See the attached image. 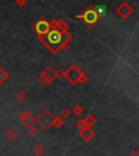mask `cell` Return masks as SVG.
<instances>
[{
  "mask_svg": "<svg viewBox=\"0 0 139 156\" xmlns=\"http://www.w3.org/2000/svg\"><path fill=\"white\" fill-rule=\"evenodd\" d=\"M84 120H85V122H86V126L87 127H93V126H95L96 125V122H97V118H96L95 116H93V114H89V115H87V116L84 118Z\"/></svg>",
  "mask_w": 139,
  "mask_h": 156,
  "instance_id": "8fae6325",
  "label": "cell"
},
{
  "mask_svg": "<svg viewBox=\"0 0 139 156\" xmlns=\"http://www.w3.org/2000/svg\"><path fill=\"white\" fill-rule=\"evenodd\" d=\"M33 153L36 156H42V154H44V147H42V145H40V144L34 145V147H33Z\"/></svg>",
  "mask_w": 139,
  "mask_h": 156,
  "instance_id": "4fadbf2b",
  "label": "cell"
},
{
  "mask_svg": "<svg viewBox=\"0 0 139 156\" xmlns=\"http://www.w3.org/2000/svg\"><path fill=\"white\" fill-rule=\"evenodd\" d=\"M49 28H50L49 23L47 22V21H44V20L39 21V22L36 24V27H35L37 34H38L39 36H44V35H46L47 33L49 32Z\"/></svg>",
  "mask_w": 139,
  "mask_h": 156,
  "instance_id": "52a82bcc",
  "label": "cell"
},
{
  "mask_svg": "<svg viewBox=\"0 0 139 156\" xmlns=\"http://www.w3.org/2000/svg\"><path fill=\"white\" fill-rule=\"evenodd\" d=\"M54 73H56V78H58V79H61V78H65V71L59 69V71L54 72Z\"/></svg>",
  "mask_w": 139,
  "mask_h": 156,
  "instance_id": "ffe728a7",
  "label": "cell"
},
{
  "mask_svg": "<svg viewBox=\"0 0 139 156\" xmlns=\"http://www.w3.org/2000/svg\"><path fill=\"white\" fill-rule=\"evenodd\" d=\"M85 21L87 23H89V24H93V23H95L96 21H97L98 19V15H97V12H95V11H93V10H90V11H87V12L85 13Z\"/></svg>",
  "mask_w": 139,
  "mask_h": 156,
  "instance_id": "9c48e42d",
  "label": "cell"
},
{
  "mask_svg": "<svg viewBox=\"0 0 139 156\" xmlns=\"http://www.w3.org/2000/svg\"><path fill=\"white\" fill-rule=\"evenodd\" d=\"M71 112L73 113L74 115L78 116V115H82V114H83V113H84V110H83V107H82L81 105L76 104V105H74L73 110H72Z\"/></svg>",
  "mask_w": 139,
  "mask_h": 156,
  "instance_id": "9a60e30c",
  "label": "cell"
},
{
  "mask_svg": "<svg viewBox=\"0 0 139 156\" xmlns=\"http://www.w3.org/2000/svg\"><path fill=\"white\" fill-rule=\"evenodd\" d=\"M16 99L20 101V102H24V101L27 99L26 92H25V91H23V90L19 91V92L16 93Z\"/></svg>",
  "mask_w": 139,
  "mask_h": 156,
  "instance_id": "e0dca14e",
  "label": "cell"
},
{
  "mask_svg": "<svg viewBox=\"0 0 139 156\" xmlns=\"http://www.w3.org/2000/svg\"><path fill=\"white\" fill-rule=\"evenodd\" d=\"M117 12H119V14H120L121 16H123L124 19H126V17L132 13V9H130L126 3H123V5L117 9Z\"/></svg>",
  "mask_w": 139,
  "mask_h": 156,
  "instance_id": "ba28073f",
  "label": "cell"
},
{
  "mask_svg": "<svg viewBox=\"0 0 139 156\" xmlns=\"http://www.w3.org/2000/svg\"><path fill=\"white\" fill-rule=\"evenodd\" d=\"M5 139H7L8 141L13 142L15 139H16L17 136H19V133H17L16 130H15L14 128H9V129L5 131Z\"/></svg>",
  "mask_w": 139,
  "mask_h": 156,
  "instance_id": "30bf717a",
  "label": "cell"
},
{
  "mask_svg": "<svg viewBox=\"0 0 139 156\" xmlns=\"http://www.w3.org/2000/svg\"><path fill=\"white\" fill-rule=\"evenodd\" d=\"M8 76H9V75H8L7 72H5L2 67H0V85H1V83H3L5 80H7Z\"/></svg>",
  "mask_w": 139,
  "mask_h": 156,
  "instance_id": "ac0fdd59",
  "label": "cell"
},
{
  "mask_svg": "<svg viewBox=\"0 0 139 156\" xmlns=\"http://www.w3.org/2000/svg\"><path fill=\"white\" fill-rule=\"evenodd\" d=\"M54 78H56V73H54L53 68L48 66V67L45 68L44 71H42V73L40 74V76H39V78H38V81L40 85L47 86V85H49V83H51Z\"/></svg>",
  "mask_w": 139,
  "mask_h": 156,
  "instance_id": "277c9868",
  "label": "cell"
},
{
  "mask_svg": "<svg viewBox=\"0 0 139 156\" xmlns=\"http://www.w3.org/2000/svg\"><path fill=\"white\" fill-rule=\"evenodd\" d=\"M71 36L66 32H60L58 29H52L49 30L46 35L40 36L45 44L48 47V49L52 53L56 54L57 52L62 48L65 44H68Z\"/></svg>",
  "mask_w": 139,
  "mask_h": 156,
  "instance_id": "6da1fadb",
  "label": "cell"
},
{
  "mask_svg": "<svg viewBox=\"0 0 139 156\" xmlns=\"http://www.w3.org/2000/svg\"><path fill=\"white\" fill-rule=\"evenodd\" d=\"M65 78L68 79L72 85L76 83H84L87 81V77L81 72V69L75 65H72L65 72Z\"/></svg>",
  "mask_w": 139,
  "mask_h": 156,
  "instance_id": "7a4b0ae2",
  "label": "cell"
},
{
  "mask_svg": "<svg viewBox=\"0 0 139 156\" xmlns=\"http://www.w3.org/2000/svg\"><path fill=\"white\" fill-rule=\"evenodd\" d=\"M78 134H79V138L84 142H90L96 136L95 130H93V128H90V127H86L84 129L79 130V133Z\"/></svg>",
  "mask_w": 139,
  "mask_h": 156,
  "instance_id": "5b68a950",
  "label": "cell"
},
{
  "mask_svg": "<svg viewBox=\"0 0 139 156\" xmlns=\"http://www.w3.org/2000/svg\"><path fill=\"white\" fill-rule=\"evenodd\" d=\"M53 114L49 110H44L38 117L36 118V122L44 130H49L52 127V120H53Z\"/></svg>",
  "mask_w": 139,
  "mask_h": 156,
  "instance_id": "3957f363",
  "label": "cell"
},
{
  "mask_svg": "<svg viewBox=\"0 0 139 156\" xmlns=\"http://www.w3.org/2000/svg\"><path fill=\"white\" fill-rule=\"evenodd\" d=\"M71 115H72V112L70 111V108H63L62 110V113H61V116H62V118H68V117H71Z\"/></svg>",
  "mask_w": 139,
  "mask_h": 156,
  "instance_id": "d6986e66",
  "label": "cell"
},
{
  "mask_svg": "<svg viewBox=\"0 0 139 156\" xmlns=\"http://www.w3.org/2000/svg\"><path fill=\"white\" fill-rule=\"evenodd\" d=\"M20 120H21V122H22L23 126L29 127V126H32V125L35 124L36 118H35V117L33 116L29 112H27V111H23V112L21 113V115H20Z\"/></svg>",
  "mask_w": 139,
  "mask_h": 156,
  "instance_id": "8992f818",
  "label": "cell"
},
{
  "mask_svg": "<svg viewBox=\"0 0 139 156\" xmlns=\"http://www.w3.org/2000/svg\"><path fill=\"white\" fill-rule=\"evenodd\" d=\"M64 125V119L61 116H56L53 117V120H52V126L56 127V128H61Z\"/></svg>",
  "mask_w": 139,
  "mask_h": 156,
  "instance_id": "7c38bea8",
  "label": "cell"
},
{
  "mask_svg": "<svg viewBox=\"0 0 139 156\" xmlns=\"http://www.w3.org/2000/svg\"><path fill=\"white\" fill-rule=\"evenodd\" d=\"M130 156H139V152L137 151V150H135V151H133L132 153L130 154Z\"/></svg>",
  "mask_w": 139,
  "mask_h": 156,
  "instance_id": "7402d4cb",
  "label": "cell"
},
{
  "mask_svg": "<svg viewBox=\"0 0 139 156\" xmlns=\"http://www.w3.org/2000/svg\"><path fill=\"white\" fill-rule=\"evenodd\" d=\"M75 127L78 130H82V129H84V128H86L87 126H86V122H85V120H84V118H79L78 120H76Z\"/></svg>",
  "mask_w": 139,
  "mask_h": 156,
  "instance_id": "2e32d148",
  "label": "cell"
},
{
  "mask_svg": "<svg viewBox=\"0 0 139 156\" xmlns=\"http://www.w3.org/2000/svg\"><path fill=\"white\" fill-rule=\"evenodd\" d=\"M97 12H99L101 15L105 14V12H107V10H105V7H103V5H101V7H98L97 8Z\"/></svg>",
  "mask_w": 139,
  "mask_h": 156,
  "instance_id": "44dd1931",
  "label": "cell"
},
{
  "mask_svg": "<svg viewBox=\"0 0 139 156\" xmlns=\"http://www.w3.org/2000/svg\"><path fill=\"white\" fill-rule=\"evenodd\" d=\"M27 132H28L29 136H35L38 134V128H37L35 125H32V126L27 127Z\"/></svg>",
  "mask_w": 139,
  "mask_h": 156,
  "instance_id": "5bb4252c",
  "label": "cell"
}]
</instances>
